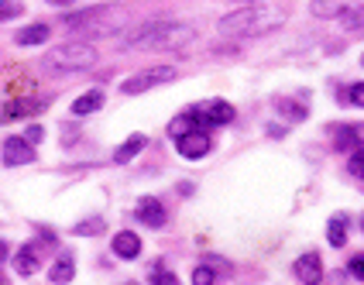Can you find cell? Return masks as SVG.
<instances>
[{
    "mask_svg": "<svg viewBox=\"0 0 364 285\" xmlns=\"http://www.w3.org/2000/svg\"><path fill=\"white\" fill-rule=\"evenodd\" d=\"M350 275H354V279H364V254H358V258L350 262Z\"/></svg>",
    "mask_w": 364,
    "mask_h": 285,
    "instance_id": "cell-30",
    "label": "cell"
},
{
    "mask_svg": "<svg viewBox=\"0 0 364 285\" xmlns=\"http://www.w3.org/2000/svg\"><path fill=\"white\" fill-rule=\"evenodd\" d=\"M361 65H364V55H361Z\"/></svg>",
    "mask_w": 364,
    "mask_h": 285,
    "instance_id": "cell-35",
    "label": "cell"
},
{
    "mask_svg": "<svg viewBox=\"0 0 364 285\" xmlns=\"http://www.w3.org/2000/svg\"><path fill=\"white\" fill-rule=\"evenodd\" d=\"M48 4H55V7H69L73 0H48Z\"/></svg>",
    "mask_w": 364,
    "mask_h": 285,
    "instance_id": "cell-31",
    "label": "cell"
},
{
    "mask_svg": "<svg viewBox=\"0 0 364 285\" xmlns=\"http://www.w3.org/2000/svg\"><path fill=\"white\" fill-rule=\"evenodd\" d=\"M347 168H350V176H354V179H361V183H364V148L350 151V162H347Z\"/></svg>",
    "mask_w": 364,
    "mask_h": 285,
    "instance_id": "cell-24",
    "label": "cell"
},
{
    "mask_svg": "<svg viewBox=\"0 0 364 285\" xmlns=\"http://www.w3.org/2000/svg\"><path fill=\"white\" fill-rule=\"evenodd\" d=\"M217 282V275H213V268L210 265H200L193 271V285H213Z\"/></svg>",
    "mask_w": 364,
    "mask_h": 285,
    "instance_id": "cell-26",
    "label": "cell"
},
{
    "mask_svg": "<svg viewBox=\"0 0 364 285\" xmlns=\"http://www.w3.org/2000/svg\"><path fill=\"white\" fill-rule=\"evenodd\" d=\"M100 62L97 48L90 41H65V45H55L45 59H41V69L48 76H73V72H86Z\"/></svg>",
    "mask_w": 364,
    "mask_h": 285,
    "instance_id": "cell-3",
    "label": "cell"
},
{
    "mask_svg": "<svg viewBox=\"0 0 364 285\" xmlns=\"http://www.w3.org/2000/svg\"><path fill=\"white\" fill-rule=\"evenodd\" d=\"M21 14H24V7H21L18 0H0V21L21 18Z\"/></svg>",
    "mask_w": 364,
    "mask_h": 285,
    "instance_id": "cell-25",
    "label": "cell"
},
{
    "mask_svg": "<svg viewBox=\"0 0 364 285\" xmlns=\"http://www.w3.org/2000/svg\"><path fill=\"white\" fill-rule=\"evenodd\" d=\"M275 107H279V114H282L285 121H292V124H299V121H306V107H303V103H289V100H275Z\"/></svg>",
    "mask_w": 364,
    "mask_h": 285,
    "instance_id": "cell-21",
    "label": "cell"
},
{
    "mask_svg": "<svg viewBox=\"0 0 364 285\" xmlns=\"http://www.w3.org/2000/svg\"><path fill=\"white\" fill-rule=\"evenodd\" d=\"M347 100L354 103V107H364V82H354V86L347 90Z\"/></svg>",
    "mask_w": 364,
    "mask_h": 285,
    "instance_id": "cell-27",
    "label": "cell"
},
{
    "mask_svg": "<svg viewBox=\"0 0 364 285\" xmlns=\"http://www.w3.org/2000/svg\"><path fill=\"white\" fill-rule=\"evenodd\" d=\"M172 80H179V69L176 65H151V69L134 72L127 82H121V93L124 97H138V93H148V90H155V86L172 82Z\"/></svg>",
    "mask_w": 364,
    "mask_h": 285,
    "instance_id": "cell-5",
    "label": "cell"
},
{
    "mask_svg": "<svg viewBox=\"0 0 364 285\" xmlns=\"http://www.w3.org/2000/svg\"><path fill=\"white\" fill-rule=\"evenodd\" d=\"M73 275H76V262H73L69 254H62L59 262L52 265V271H48V279H52L55 285H65L69 279H73Z\"/></svg>",
    "mask_w": 364,
    "mask_h": 285,
    "instance_id": "cell-19",
    "label": "cell"
},
{
    "mask_svg": "<svg viewBox=\"0 0 364 285\" xmlns=\"http://www.w3.org/2000/svg\"><path fill=\"white\" fill-rule=\"evenodd\" d=\"M127 285H134V282H127Z\"/></svg>",
    "mask_w": 364,
    "mask_h": 285,
    "instance_id": "cell-36",
    "label": "cell"
},
{
    "mask_svg": "<svg viewBox=\"0 0 364 285\" xmlns=\"http://www.w3.org/2000/svg\"><path fill=\"white\" fill-rule=\"evenodd\" d=\"M14 268H18V275H35L38 271V247L35 244H24L14 254Z\"/></svg>",
    "mask_w": 364,
    "mask_h": 285,
    "instance_id": "cell-14",
    "label": "cell"
},
{
    "mask_svg": "<svg viewBox=\"0 0 364 285\" xmlns=\"http://www.w3.org/2000/svg\"><path fill=\"white\" fill-rule=\"evenodd\" d=\"M148 282L151 285H179V279L168 271L165 265H151V275H148Z\"/></svg>",
    "mask_w": 364,
    "mask_h": 285,
    "instance_id": "cell-23",
    "label": "cell"
},
{
    "mask_svg": "<svg viewBox=\"0 0 364 285\" xmlns=\"http://www.w3.org/2000/svg\"><path fill=\"white\" fill-rule=\"evenodd\" d=\"M103 107V90H90V93H82L80 100L73 103V114L76 117H90L93 110H100Z\"/></svg>",
    "mask_w": 364,
    "mask_h": 285,
    "instance_id": "cell-16",
    "label": "cell"
},
{
    "mask_svg": "<svg viewBox=\"0 0 364 285\" xmlns=\"http://www.w3.org/2000/svg\"><path fill=\"white\" fill-rule=\"evenodd\" d=\"M292 275H296L303 285H320V282H323V258H320L316 251H306V254H299V258H296Z\"/></svg>",
    "mask_w": 364,
    "mask_h": 285,
    "instance_id": "cell-8",
    "label": "cell"
},
{
    "mask_svg": "<svg viewBox=\"0 0 364 285\" xmlns=\"http://www.w3.org/2000/svg\"><path fill=\"white\" fill-rule=\"evenodd\" d=\"M35 110H38V103H35V100L7 103V107L0 110V121H14V117H28V114H35Z\"/></svg>",
    "mask_w": 364,
    "mask_h": 285,
    "instance_id": "cell-20",
    "label": "cell"
},
{
    "mask_svg": "<svg viewBox=\"0 0 364 285\" xmlns=\"http://www.w3.org/2000/svg\"><path fill=\"white\" fill-rule=\"evenodd\" d=\"M35 162V144H28L24 138H4V165H28Z\"/></svg>",
    "mask_w": 364,
    "mask_h": 285,
    "instance_id": "cell-9",
    "label": "cell"
},
{
    "mask_svg": "<svg viewBox=\"0 0 364 285\" xmlns=\"http://www.w3.org/2000/svg\"><path fill=\"white\" fill-rule=\"evenodd\" d=\"M48 35H52V28L48 24H31V28H21L18 31V45H45L48 41Z\"/></svg>",
    "mask_w": 364,
    "mask_h": 285,
    "instance_id": "cell-17",
    "label": "cell"
},
{
    "mask_svg": "<svg viewBox=\"0 0 364 285\" xmlns=\"http://www.w3.org/2000/svg\"><path fill=\"white\" fill-rule=\"evenodd\" d=\"M193 41V28L182 21H148L131 28L121 38V48H138V52H151V48H182Z\"/></svg>",
    "mask_w": 364,
    "mask_h": 285,
    "instance_id": "cell-2",
    "label": "cell"
},
{
    "mask_svg": "<svg viewBox=\"0 0 364 285\" xmlns=\"http://www.w3.org/2000/svg\"><path fill=\"white\" fill-rule=\"evenodd\" d=\"M326 237H330V244H333V247H344L347 244V217H344V213H333V217H330Z\"/></svg>",
    "mask_w": 364,
    "mask_h": 285,
    "instance_id": "cell-18",
    "label": "cell"
},
{
    "mask_svg": "<svg viewBox=\"0 0 364 285\" xmlns=\"http://www.w3.org/2000/svg\"><path fill=\"white\" fill-rule=\"evenodd\" d=\"M285 14L279 7H272L268 0L264 4H241L237 11L220 18V35L223 38H258L264 31L279 28Z\"/></svg>",
    "mask_w": 364,
    "mask_h": 285,
    "instance_id": "cell-1",
    "label": "cell"
},
{
    "mask_svg": "<svg viewBox=\"0 0 364 285\" xmlns=\"http://www.w3.org/2000/svg\"><path fill=\"white\" fill-rule=\"evenodd\" d=\"M21 138H24L28 144H38L41 138H45V131H41L38 124H35V127H28V134H21Z\"/></svg>",
    "mask_w": 364,
    "mask_h": 285,
    "instance_id": "cell-29",
    "label": "cell"
},
{
    "mask_svg": "<svg viewBox=\"0 0 364 285\" xmlns=\"http://www.w3.org/2000/svg\"><path fill=\"white\" fill-rule=\"evenodd\" d=\"M354 11H364V0H313L309 4V14L320 21H341Z\"/></svg>",
    "mask_w": 364,
    "mask_h": 285,
    "instance_id": "cell-6",
    "label": "cell"
},
{
    "mask_svg": "<svg viewBox=\"0 0 364 285\" xmlns=\"http://www.w3.org/2000/svg\"><path fill=\"white\" fill-rule=\"evenodd\" d=\"M176 148H179L182 158H203V155L213 148V141H210V127H193V131L179 134V138H176Z\"/></svg>",
    "mask_w": 364,
    "mask_h": 285,
    "instance_id": "cell-7",
    "label": "cell"
},
{
    "mask_svg": "<svg viewBox=\"0 0 364 285\" xmlns=\"http://www.w3.org/2000/svg\"><path fill=\"white\" fill-rule=\"evenodd\" d=\"M144 144H148V138H144V134H131V138H127V141H124L121 148L114 151V162H117V165H127L131 158H134V155H138V151H144Z\"/></svg>",
    "mask_w": 364,
    "mask_h": 285,
    "instance_id": "cell-15",
    "label": "cell"
},
{
    "mask_svg": "<svg viewBox=\"0 0 364 285\" xmlns=\"http://www.w3.org/2000/svg\"><path fill=\"white\" fill-rule=\"evenodd\" d=\"M196 114H200V121L206 127H213V124H230L234 121V107L227 100H210L206 107H196Z\"/></svg>",
    "mask_w": 364,
    "mask_h": 285,
    "instance_id": "cell-10",
    "label": "cell"
},
{
    "mask_svg": "<svg viewBox=\"0 0 364 285\" xmlns=\"http://www.w3.org/2000/svg\"><path fill=\"white\" fill-rule=\"evenodd\" d=\"M341 21H344V28L361 31V28H364V11H354V14H347V18H341Z\"/></svg>",
    "mask_w": 364,
    "mask_h": 285,
    "instance_id": "cell-28",
    "label": "cell"
},
{
    "mask_svg": "<svg viewBox=\"0 0 364 285\" xmlns=\"http://www.w3.org/2000/svg\"><path fill=\"white\" fill-rule=\"evenodd\" d=\"M0 285H11V279H7V275H0Z\"/></svg>",
    "mask_w": 364,
    "mask_h": 285,
    "instance_id": "cell-34",
    "label": "cell"
},
{
    "mask_svg": "<svg viewBox=\"0 0 364 285\" xmlns=\"http://www.w3.org/2000/svg\"><path fill=\"white\" fill-rule=\"evenodd\" d=\"M103 230H107L103 220H82V224L73 227V234H76V237H97V234H103Z\"/></svg>",
    "mask_w": 364,
    "mask_h": 285,
    "instance_id": "cell-22",
    "label": "cell"
},
{
    "mask_svg": "<svg viewBox=\"0 0 364 285\" xmlns=\"http://www.w3.org/2000/svg\"><path fill=\"white\" fill-rule=\"evenodd\" d=\"M124 18H127L124 7L103 4V7H90V11H80V14H69L62 24L69 31H82V35H110V31L124 28Z\"/></svg>",
    "mask_w": 364,
    "mask_h": 285,
    "instance_id": "cell-4",
    "label": "cell"
},
{
    "mask_svg": "<svg viewBox=\"0 0 364 285\" xmlns=\"http://www.w3.org/2000/svg\"><path fill=\"white\" fill-rule=\"evenodd\" d=\"M4 258H7V244L0 241V262H4Z\"/></svg>",
    "mask_w": 364,
    "mask_h": 285,
    "instance_id": "cell-32",
    "label": "cell"
},
{
    "mask_svg": "<svg viewBox=\"0 0 364 285\" xmlns=\"http://www.w3.org/2000/svg\"><path fill=\"white\" fill-rule=\"evenodd\" d=\"M114 254L124 258V262H134V258L141 254V237H138L134 230H121V234H114Z\"/></svg>",
    "mask_w": 364,
    "mask_h": 285,
    "instance_id": "cell-11",
    "label": "cell"
},
{
    "mask_svg": "<svg viewBox=\"0 0 364 285\" xmlns=\"http://www.w3.org/2000/svg\"><path fill=\"white\" fill-rule=\"evenodd\" d=\"M337 134V148L341 151H358V148H364V124H347V127H337L333 131Z\"/></svg>",
    "mask_w": 364,
    "mask_h": 285,
    "instance_id": "cell-13",
    "label": "cell"
},
{
    "mask_svg": "<svg viewBox=\"0 0 364 285\" xmlns=\"http://www.w3.org/2000/svg\"><path fill=\"white\" fill-rule=\"evenodd\" d=\"M234 4H264V0H234Z\"/></svg>",
    "mask_w": 364,
    "mask_h": 285,
    "instance_id": "cell-33",
    "label": "cell"
},
{
    "mask_svg": "<svg viewBox=\"0 0 364 285\" xmlns=\"http://www.w3.org/2000/svg\"><path fill=\"white\" fill-rule=\"evenodd\" d=\"M138 220H141L144 227H165V206L159 203V200H151V196H144L141 203H138V213H134Z\"/></svg>",
    "mask_w": 364,
    "mask_h": 285,
    "instance_id": "cell-12",
    "label": "cell"
}]
</instances>
